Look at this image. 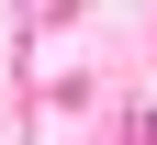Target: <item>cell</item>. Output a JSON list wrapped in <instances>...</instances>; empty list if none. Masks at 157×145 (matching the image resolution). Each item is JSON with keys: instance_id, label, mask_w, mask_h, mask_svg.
I'll use <instances>...</instances> for the list:
<instances>
[{"instance_id": "obj_1", "label": "cell", "mask_w": 157, "mask_h": 145, "mask_svg": "<svg viewBox=\"0 0 157 145\" xmlns=\"http://www.w3.org/2000/svg\"><path fill=\"white\" fill-rule=\"evenodd\" d=\"M146 145H157V123H146Z\"/></svg>"}]
</instances>
